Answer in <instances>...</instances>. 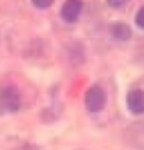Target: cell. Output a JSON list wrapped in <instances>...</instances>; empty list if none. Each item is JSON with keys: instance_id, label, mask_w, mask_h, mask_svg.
<instances>
[{"instance_id": "9", "label": "cell", "mask_w": 144, "mask_h": 150, "mask_svg": "<svg viewBox=\"0 0 144 150\" xmlns=\"http://www.w3.org/2000/svg\"><path fill=\"white\" fill-rule=\"evenodd\" d=\"M129 0H106V3L109 4L111 7H122V6H124L126 3H127Z\"/></svg>"}, {"instance_id": "3", "label": "cell", "mask_w": 144, "mask_h": 150, "mask_svg": "<svg viewBox=\"0 0 144 150\" xmlns=\"http://www.w3.org/2000/svg\"><path fill=\"white\" fill-rule=\"evenodd\" d=\"M126 144L134 150H144V121L129 125L123 133Z\"/></svg>"}, {"instance_id": "10", "label": "cell", "mask_w": 144, "mask_h": 150, "mask_svg": "<svg viewBox=\"0 0 144 150\" xmlns=\"http://www.w3.org/2000/svg\"><path fill=\"white\" fill-rule=\"evenodd\" d=\"M18 150H39V147H37L35 144H24V146L20 147Z\"/></svg>"}, {"instance_id": "4", "label": "cell", "mask_w": 144, "mask_h": 150, "mask_svg": "<svg viewBox=\"0 0 144 150\" xmlns=\"http://www.w3.org/2000/svg\"><path fill=\"white\" fill-rule=\"evenodd\" d=\"M83 0H66L62 6L60 16L66 23H74L81 14L83 10Z\"/></svg>"}, {"instance_id": "8", "label": "cell", "mask_w": 144, "mask_h": 150, "mask_svg": "<svg viewBox=\"0 0 144 150\" xmlns=\"http://www.w3.org/2000/svg\"><path fill=\"white\" fill-rule=\"evenodd\" d=\"M136 24H137L138 28L144 30V6L140 7L137 14H136Z\"/></svg>"}, {"instance_id": "5", "label": "cell", "mask_w": 144, "mask_h": 150, "mask_svg": "<svg viewBox=\"0 0 144 150\" xmlns=\"http://www.w3.org/2000/svg\"><path fill=\"white\" fill-rule=\"evenodd\" d=\"M126 104L131 114L134 115L144 114V91L143 90H131L127 94Z\"/></svg>"}, {"instance_id": "6", "label": "cell", "mask_w": 144, "mask_h": 150, "mask_svg": "<svg viewBox=\"0 0 144 150\" xmlns=\"http://www.w3.org/2000/svg\"><path fill=\"white\" fill-rule=\"evenodd\" d=\"M111 34L112 37L118 41H122V42H126L131 38V28L126 23H115L111 25Z\"/></svg>"}, {"instance_id": "1", "label": "cell", "mask_w": 144, "mask_h": 150, "mask_svg": "<svg viewBox=\"0 0 144 150\" xmlns=\"http://www.w3.org/2000/svg\"><path fill=\"white\" fill-rule=\"evenodd\" d=\"M21 104L20 91L15 86H3L0 87V110L4 112L18 111Z\"/></svg>"}, {"instance_id": "7", "label": "cell", "mask_w": 144, "mask_h": 150, "mask_svg": "<svg viewBox=\"0 0 144 150\" xmlns=\"http://www.w3.org/2000/svg\"><path fill=\"white\" fill-rule=\"evenodd\" d=\"M31 1H32L34 6L38 7V8H48V7L52 6L55 0H31Z\"/></svg>"}, {"instance_id": "2", "label": "cell", "mask_w": 144, "mask_h": 150, "mask_svg": "<svg viewBox=\"0 0 144 150\" xmlns=\"http://www.w3.org/2000/svg\"><path fill=\"white\" fill-rule=\"evenodd\" d=\"M84 104L90 112H101L106 104V93L104 88L98 84L91 86L85 93Z\"/></svg>"}]
</instances>
